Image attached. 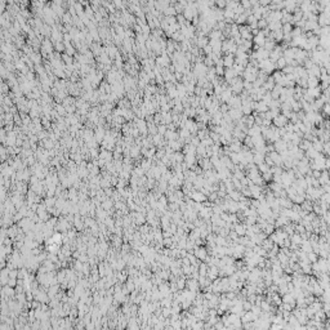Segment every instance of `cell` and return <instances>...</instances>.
Segmentation results:
<instances>
[{
  "mask_svg": "<svg viewBox=\"0 0 330 330\" xmlns=\"http://www.w3.org/2000/svg\"><path fill=\"white\" fill-rule=\"evenodd\" d=\"M272 123L275 124V128H284L286 124L289 123V120L286 119L282 114H278L277 116H275L272 119Z\"/></svg>",
  "mask_w": 330,
  "mask_h": 330,
  "instance_id": "1",
  "label": "cell"
},
{
  "mask_svg": "<svg viewBox=\"0 0 330 330\" xmlns=\"http://www.w3.org/2000/svg\"><path fill=\"white\" fill-rule=\"evenodd\" d=\"M253 43H254V45L257 46V48H263V45H264V43H266L264 34L262 31H259L258 35L253 36Z\"/></svg>",
  "mask_w": 330,
  "mask_h": 330,
  "instance_id": "2",
  "label": "cell"
},
{
  "mask_svg": "<svg viewBox=\"0 0 330 330\" xmlns=\"http://www.w3.org/2000/svg\"><path fill=\"white\" fill-rule=\"evenodd\" d=\"M273 150H275L276 152H278V153L286 151V142L280 138L278 141H276V142H273Z\"/></svg>",
  "mask_w": 330,
  "mask_h": 330,
  "instance_id": "3",
  "label": "cell"
},
{
  "mask_svg": "<svg viewBox=\"0 0 330 330\" xmlns=\"http://www.w3.org/2000/svg\"><path fill=\"white\" fill-rule=\"evenodd\" d=\"M267 156L271 159L272 160V162L275 165H278L280 166L281 164H282V160H281V156H280V153L278 152H276V151H272V152H269V153H267Z\"/></svg>",
  "mask_w": 330,
  "mask_h": 330,
  "instance_id": "4",
  "label": "cell"
},
{
  "mask_svg": "<svg viewBox=\"0 0 330 330\" xmlns=\"http://www.w3.org/2000/svg\"><path fill=\"white\" fill-rule=\"evenodd\" d=\"M235 65V55L233 54H226V57L223 58V67L226 68H232Z\"/></svg>",
  "mask_w": 330,
  "mask_h": 330,
  "instance_id": "5",
  "label": "cell"
},
{
  "mask_svg": "<svg viewBox=\"0 0 330 330\" xmlns=\"http://www.w3.org/2000/svg\"><path fill=\"white\" fill-rule=\"evenodd\" d=\"M319 83H320V80L317 78H315V76H308L307 78V89L319 87Z\"/></svg>",
  "mask_w": 330,
  "mask_h": 330,
  "instance_id": "6",
  "label": "cell"
},
{
  "mask_svg": "<svg viewBox=\"0 0 330 330\" xmlns=\"http://www.w3.org/2000/svg\"><path fill=\"white\" fill-rule=\"evenodd\" d=\"M233 78H236V74H235V71L232 68H224V79L230 83Z\"/></svg>",
  "mask_w": 330,
  "mask_h": 330,
  "instance_id": "7",
  "label": "cell"
},
{
  "mask_svg": "<svg viewBox=\"0 0 330 330\" xmlns=\"http://www.w3.org/2000/svg\"><path fill=\"white\" fill-rule=\"evenodd\" d=\"M264 156L266 155H263V153L257 152L255 155H253V162H255V164H258V165L263 164V162H264Z\"/></svg>",
  "mask_w": 330,
  "mask_h": 330,
  "instance_id": "8",
  "label": "cell"
},
{
  "mask_svg": "<svg viewBox=\"0 0 330 330\" xmlns=\"http://www.w3.org/2000/svg\"><path fill=\"white\" fill-rule=\"evenodd\" d=\"M275 66H276L277 70L280 71V70H282V68H284V67L286 66V61H285V59L282 58V57H280V58H278L277 61L275 62Z\"/></svg>",
  "mask_w": 330,
  "mask_h": 330,
  "instance_id": "9",
  "label": "cell"
},
{
  "mask_svg": "<svg viewBox=\"0 0 330 330\" xmlns=\"http://www.w3.org/2000/svg\"><path fill=\"white\" fill-rule=\"evenodd\" d=\"M214 71H216V75L219 78V76H223L224 75V67L223 65H216L214 66Z\"/></svg>",
  "mask_w": 330,
  "mask_h": 330,
  "instance_id": "10",
  "label": "cell"
},
{
  "mask_svg": "<svg viewBox=\"0 0 330 330\" xmlns=\"http://www.w3.org/2000/svg\"><path fill=\"white\" fill-rule=\"evenodd\" d=\"M257 169H258V172H262V173H266V172H268V170H269V169H271V168H269V166H268L267 164H264V162H263V164H260V165H258V168H257Z\"/></svg>",
  "mask_w": 330,
  "mask_h": 330,
  "instance_id": "11",
  "label": "cell"
},
{
  "mask_svg": "<svg viewBox=\"0 0 330 330\" xmlns=\"http://www.w3.org/2000/svg\"><path fill=\"white\" fill-rule=\"evenodd\" d=\"M203 52H204L205 55H210L213 53V49H212V46L208 44V45H205L204 48H203Z\"/></svg>",
  "mask_w": 330,
  "mask_h": 330,
  "instance_id": "12",
  "label": "cell"
},
{
  "mask_svg": "<svg viewBox=\"0 0 330 330\" xmlns=\"http://www.w3.org/2000/svg\"><path fill=\"white\" fill-rule=\"evenodd\" d=\"M263 178L266 179V181H269V179L272 178V173H271V170H268V172L263 173Z\"/></svg>",
  "mask_w": 330,
  "mask_h": 330,
  "instance_id": "13",
  "label": "cell"
},
{
  "mask_svg": "<svg viewBox=\"0 0 330 330\" xmlns=\"http://www.w3.org/2000/svg\"><path fill=\"white\" fill-rule=\"evenodd\" d=\"M324 111V115L325 116H328L329 115V103H324V106H323V109H321Z\"/></svg>",
  "mask_w": 330,
  "mask_h": 330,
  "instance_id": "14",
  "label": "cell"
},
{
  "mask_svg": "<svg viewBox=\"0 0 330 330\" xmlns=\"http://www.w3.org/2000/svg\"><path fill=\"white\" fill-rule=\"evenodd\" d=\"M166 130H168V129H166V125H160V126H159V133H160L161 135H162V133H165Z\"/></svg>",
  "mask_w": 330,
  "mask_h": 330,
  "instance_id": "15",
  "label": "cell"
},
{
  "mask_svg": "<svg viewBox=\"0 0 330 330\" xmlns=\"http://www.w3.org/2000/svg\"><path fill=\"white\" fill-rule=\"evenodd\" d=\"M320 175H321V172H320V170H315V172H314V177H315V178H320Z\"/></svg>",
  "mask_w": 330,
  "mask_h": 330,
  "instance_id": "16",
  "label": "cell"
}]
</instances>
